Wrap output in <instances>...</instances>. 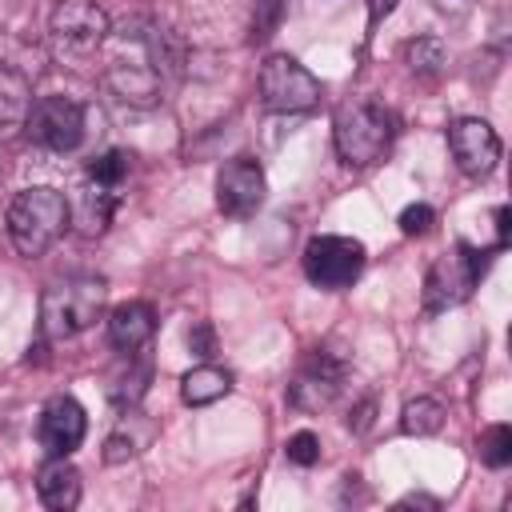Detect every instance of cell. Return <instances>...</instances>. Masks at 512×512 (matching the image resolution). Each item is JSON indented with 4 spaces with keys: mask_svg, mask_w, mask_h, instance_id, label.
Masks as SVG:
<instances>
[{
    "mask_svg": "<svg viewBox=\"0 0 512 512\" xmlns=\"http://www.w3.org/2000/svg\"><path fill=\"white\" fill-rule=\"evenodd\" d=\"M332 140H336V152L344 164L368 168L392 148L396 116H392V108H384L372 96H352L332 116Z\"/></svg>",
    "mask_w": 512,
    "mask_h": 512,
    "instance_id": "obj_2",
    "label": "cell"
},
{
    "mask_svg": "<svg viewBox=\"0 0 512 512\" xmlns=\"http://www.w3.org/2000/svg\"><path fill=\"white\" fill-rule=\"evenodd\" d=\"M360 272H364V244L360 240L336 236V232H324V236L308 240V248H304V276L316 288H324V292L352 288Z\"/></svg>",
    "mask_w": 512,
    "mask_h": 512,
    "instance_id": "obj_7",
    "label": "cell"
},
{
    "mask_svg": "<svg viewBox=\"0 0 512 512\" xmlns=\"http://www.w3.org/2000/svg\"><path fill=\"white\" fill-rule=\"evenodd\" d=\"M72 224V204L60 188H20L8 204V240L20 256H44Z\"/></svg>",
    "mask_w": 512,
    "mask_h": 512,
    "instance_id": "obj_1",
    "label": "cell"
},
{
    "mask_svg": "<svg viewBox=\"0 0 512 512\" xmlns=\"http://www.w3.org/2000/svg\"><path fill=\"white\" fill-rule=\"evenodd\" d=\"M268 196V180L264 168L252 156H232L220 172H216V208L232 220H248L252 212H260Z\"/></svg>",
    "mask_w": 512,
    "mask_h": 512,
    "instance_id": "obj_9",
    "label": "cell"
},
{
    "mask_svg": "<svg viewBox=\"0 0 512 512\" xmlns=\"http://www.w3.org/2000/svg\"><path fill=\"white\" fill-rule=\"evenodd\" d=\"M188 344H192V352H196L200 360H208V356L216 352V336H212V324H196V328L188 332Z\"/></svg>",
    "mask_w": 512,
    "mask_h": 512,
    "instance_id": "obj_27",
    "label": "cell"
},
{
    "mask_svg": "<svg viewBox=\"0 0 512 512\" xmlns=\"http://www.w3.org/2000/svg\"><path fill=\"white\" fill-rule=\"evenodd\" d=\"M400 428H404L408 436H432V432H440V428H444V404L432 400V396L408 400L404 412H400Z\"/></svg>",
    "mask_w": 512,
    "mask_h": 512,
    "instance_id": "obj_19",
    "label": "cell"
},
{
    "mask_svg": "<svg viewBox=\"0 0 512 512\" xmlns=\"http://www.w3.org/2000/svg\"><path fill=\"white\" fill-rule=\"evenodd\" d=\"M108 32H112L108 12L96 0H56V8L48 16L52 48L64 60H88L108 40Z\"/></svg>",
    "mask_w": 512,
    "mask_h": 512,
    "instance_id": "obj_5",
    "label": "cell"
},
{
    "mask_svg": "<svg viewBox=\"0 0 512 512\" xmlns=\"http://www.w3.org/2000/svg\"><path fill=\"white\" fill-rule=\"evenodd\" d=\"M480 464H488V468L512 464V428L508 424H492L480 432Z\"/></svg>",
    "mask_w": 512,
    "mask_h": 512,
    "instance_id": "obj_22",
    "label": "cell"
},
{
    "mask_svg": "<svg viewBox=\"0 0 512 512\" xmlns=\"http://www.w3.org/2000/svg\"><path fill=\"white\" fill-rule=\"evenodd\" d=\"M128 168H132V156L124 152V148H108V152H100L92 164H88V180H96V184H104V188H120L124 184V176H128Z\"/></svg>",
    "mask_w": 512,
    "mask_h": 512,
    "instance_id": "obj_21",
    "label": "cell"
},
{
    "mask_svg": "<svg viewBox=\"0 0 512 512\" xmlns=\"http://www.w3.org/2000/svg\"><path fill=\"white\" fill-rule=\"evenodd\" d=\"M228 392H232V372H224V368H216V364H196V368L184 372V380H180V396H184V404H192V408L216 404V400H224Z\"/></svg>",
    "mask_w": 512,
    "mask_h": 512,
    "instance_id": "obj_16",
    "label": "cell"
},
{
    "mask_svg": "<svg viewBox=\"0 0 512 512\" xmlns=\"http://www.w3.org/2000/svg\"><path fill=\"white\" fill-rule=\"evenodd\" d=\"M448 148H452V160L464 176H492L496 164H500V136L488 120L480 116H460L448 124Z\"/></svg>",
    "mask_w": 512,
    "mask_h": 512,
    "instance_id": "obj_10",
    "label": "cell"
},
{
    "mask_svg": "<svg viewBox=\"0 0 512 512\" xmlns=\"http://www.w3.org/2000/svg\"><path fill=\"white\" fill-rule=\"evenodd\" d=\"M152 332H156V312H152V304H144V300L116 304L112 316H108V340H112V348H120V352H140V348H148Z\"/></svg>",
    "mask_w": 512,
    "mask_h": 512,
    "instance_id": "obj_14",
    "label": "cell"
},
{
    "mask_svg": "<svg viewBox=\"0 0 512 512\" xmlns=\"http://www.w3.org/2000/svg\"><path fill=\"white\" fill-rule=\"evenodd\" d=\"M132 456H136V440H132L124 428L112 432L108 444H104V460H108V464H124V460H132Z\"/></svg>",
    "mask_w": 512,
    "mask_h": 512,
    "instance_id": "obj_26",
    "label": "cell"
},
{
    "mask_svg": "<svg viewBox=\"0 0 512 512\" xmlns=\"http://www.w3.org/2000/svg\"><path fill=\"white\" fill-rule=\"evenodd\" d=\"M396 4H400V0H368V20H372V24H380Z\"/></svg>",
    "mask_w": 512,
    "mask_h": 512,
    "instance_id": "obj_28",
    "label": "cell"
},
{
    "mask_svg": "<svg viewBox=\"0 0 512 512\" xmlns=\"http://www.w3.org/2000/svg\"><path fill=\"white\" fill-rule=\"evenodd\" d=\"M36 496L52 512H72L80 504V472L68 464V456H48V464L36 472Z\"/></svg>",
    "mask_w": 512,
    "mask_h": 512,
    "instance_id": "obj_15",
    "label": "cell"
},
{
    "mask_svg": "<svg viewBox=\"0 0 512 512\" xmlns=\"http://www.w3.org/2000/svg\"><path fill=\"white\" fill-rule=\"evenodd\" d=\"M284 0H256V20H252V40H268L280 24Z\"/></svg>",
    "mask_w": 512,
    "mask_h": 512,
    "instance_id": "obj_24",
    "label": "cell"
},
{
    "mask_svg": "<svg viewBox=\"0 0 512 512\" xmlns=\"http://www.w3.org/2000/svg\"><path fill=\"white\" fill-rule=\"evenodd\" d=\"M24 128H28V136L40 148H48V152H72L84 140L88 116H84V104L72 100V96H40V100H32V108L24 116Z\"/></svg>",
    "mask_w": 512,
    "mask_h": 512,
    "instance_id": "obj_8",
    "label": "cell"
},
{
    "mask_svg": "<svg viewBox=\"0 0 512 512\" xmlns=\"http://www.w3.org/2000/svg\"><path fill=\"white\" fill-rule=\"evenodd\" d=\"M84 432H88V416H84V408L72 396H52L44 404L36 436H40V448L48 456H72L80 448Z\"/></svg>",
    "mask_w": 512,
    "mask_h": 512,
    "instance_id": "obj_12",
    "label": "cell"
},
{
    "mask_svg": "<svg viewBox=\"0 0 512 512\" xmlns=\"http://www.w3.org/2000/svg\"><path fill=\"white\" fill-rule=\"evenodd\" d=\"M484 268H488V252H480L472 244H456L452 252L436 256L424 276V308L444 312V308L464 304L472 296V288L480 284Z\"/></svg>",
    "mask_w": 512,
    "mask_h": 512,
    "instance_id": "obj_4",
    "label": "cell"
},
{
    "mask_svg": "<svg viewBox=\"0 0 512 512\" xmlns=\"http://www.w3.org/2000/svg\"><path fill=\"white\" fill-rule=\"evenodd\" d=\"M116 188H104L96 180L84 176V188H80V232L84 236H100L116 212Z\"/></svg>",
    "mask_w": 512,
    "mask_h": 512,
    "instance_id": "obj_17",
    "label": "cell"
},
{
    "mask_svg": "<svg viewBox=\"0 0 512 512\" xmlns=\"http://www.w3.org/2000/svg\"><path fill=\"white\" fill-rule=\"evenodd\" d=\"M496 232H500V240H496V248H504V244H508V208H504V204L496 208Z\"/></svg>",
    "mask_w": 512,
    "mask_h": 512,
    "instance_id": "obj_29",
    "label": "cell"
},
{
    "mask_svg": "<svg viewBox=\"0 0 512 512\" xmlns=\"http://www.w3.org/2000/svg\"><path fill=\"white\" fill-rule=\"evenodd\" d=\"M404 60L416 76H436L444 68V44L436 36H420V40H408L404 44Z\"/></svg>",
    "mask_w": 512,
    "mask_h": 512,
    "instance_id": "obj_20",
    "label": "cell"
},
{
    "mask_svg": "<svg viewBox=\"0 0 512 512\" xmlns=\"http://www.w3.org/2000/svg\"><path fill=\"white\" fill-rule=\"evenodd\" d=\"M284 456H288V464L312 468V464L320 460V436H316V432H308V428L292 432V436H288V444H284Z\"/></svg>",
    "mask_w": 512,
    "mask_h": 512,
    "instance_id": "obj_23",
    "label": "cell"
},
{
    "mask_svg": "<svg viewBox=\"0 0 512 512\" xmlns=\"http://www.w3.org/2000/svg\"><path fill=\"white\" fill-rule=\"evenodd\" d=\"M28 108H32V88H28V80H24L16 68H4V64H0V128L24 124Z\"/></svg>",
    "mask_w": 512,
    "mask_h": 512,
    "instance_id": "obj_18",
    "label": "cell"
},
{
    "mask_svg": "<svg viewBox=\"0 0 512 512\" xmlns=\"http://www.w3.org/2000/svg\"><path fill=\"white\" fill-rule=\"evenodd\" d=\"M344 376H348L344 360H336L332 352H320V348H316V352L296 368V376H292V384H288V404L300 408V412H320V408H328V404L340 396Z\"/></svg>",
    "mask_w": 512,
    "mask_h": 512,
    "instance_id": "obj_11",
    "label": "cell"
},
{
    "mask_svg": "<svg viewBox=\"0 0 512 512\" xmlns=\"http://www.w3.org/2000/svg\"><path fill=\"white\" fill-rule=\"evenodd\" d=\"M432 220H436V212H432L428 204H408V208L400 212V220H396V224H400V232H404V236H424V232L432 228Z\"/></svg>",
    "mask_w": 512,
    "mask_h": 512,
    "instance_id": "obj_25",
    "label": "cell"
},
{
    "mask_svg": "<svg viewBox=\"0 0 512 512\" xmlns=\"http://www.w3.org/2000/svg\"><path fill=\"white\" fill-rule=\"evenodd\" d=\"M108 88H112L120 100L148 108V104H156L160 92H164V72L148 60V52H144V60H112V64H108Z\"/></svg>",
    "mask_w": 512,
    "mask_h": 512,
    "instance_id": "obj_13",
    "label": "cell"
},
{
    "mask_svg": "<svg viewBox=\"0 0 512 512\" xmlns=\"http://www.w3.org/2000/svg\"><path fill=\"white\" fill-rule=\"evenodd\" d=\"M108 284L100 276H60L40 296V332L48 340H72L104 312Z\"/></svg>",
    "mask_w": 512,
    "mask_h": 512,
    "instance_id": "obj_3",
    "label": "cell"
},
{
    "mask_svg": "<svg viewBox=\"0 0 512 512\" xmlns=\"http://www.w3.org/2000/svg\"><path fill=\"white\" fill-rule=\"evenodd\" d=\"M260 100L272 112H308L320 104V80L288 52H272L256 76Z\"/></svg>",
    "mask_w": 512,
    "mask_h": 512,
    "instance_id": "obj_6",
    "label": "cell"
}]
</instances>
